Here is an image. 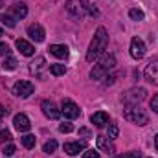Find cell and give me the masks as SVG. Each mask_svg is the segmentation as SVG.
<instances>
[{
  "mask_svg": "<svg viewBox=\"0 0 158 158\" xmlns=\"http://www.w3.org/2000/svg\"><path fill=\"white\" fill-rule=\"evenodd\" d=\"M7 114V109H4V105H0V118H4Z\"/></svg>",
  "mask_w": 158,
  "mask_h": 158,
  "instance_id": "d6a6232c",
  "label": "cell"
},
{
  "mask_svg": "<svg viewBox=\"0 0 158 158\" xmlns=\"http://www.w3.org/2000/svg\"><path fill=\"white\" fill-rule=\"evenodd\" d=\"M2 66H4L6 70H15V68H17V59H15V57H7Z\"/></svg>",
  "mask_w": 158,
  "mask_h": 158,
  "instance_id": "cb8c5ba5",
  "label": "cell"
},
{
  "mask_svg": "<svg viewBox=\"0 0 158 158\" xmlns=\"http://www.w3.org/2000/svg\"><path fill=\"white\" fill-rule=\"evenodd\" d=\"M90 15H92V17H98V9H96L94 6H90Z\"/></svg>",
  "mask_w": 158,
  "mask_h": 158,
  "instance_id": "836d02e7",
  "label": "cell"
},
{
  "mask_svg": "<svg viewBox=\"0 0 158 158\" xmlns=\"http://www.w3.org/2000/svg\"><path fill=\"white\" fill-rule=\"evenodd\" d=\"M17 48H19V52H20L24 57H31V55L35 53L33 44H30L28 40H24V39H19V40H17Z\"/></svg>",
  "mask_w": 158,
  "mask_h": 158,
  "instance_id": "2e32d148",
  "label": "cell"
},
{
  "mask_svg": "<svg viewBox=\"0 0 158 158\" xmlns=\"http://www.w3.org/2000/svg\"><path fill=\"white\" fill-rule=\"evenodd\" d=\"M88 6H90V4H86V0H68V2H66V11H68L74 19H83Z\"/></svg>",
  "mask_w": 158,
  "mask_h": 158,
  "instance_id": "5b68a950",
  "label": "cell"
},
{
  "mask_svg": "<svg viewBox=\"0 0 158 158\" xmlns=\"http://www.w3.org/2000/svg\"><path fill=\"white\" fill-rule=\"evenodd\" d=\"M2 35H4V31H2V28H0V37H2Z\"/></svg>",
  "mask_w": 158,
  "mask_h": 158,
  "instance_id": "d590c367",
  "label": "cell"
},
{
  "mask_svg": "<svg viewBox=\"0 0 158 158\" xmlns=\"http://www.w3.org/2000/svg\"><path fill=\"white\" fill-rule=\"evenodd\" d=\"M90 121L96 125V127H105L107 123H109V114L107 112H94L92 116H90Z\"/></svg>",
  "mask_w": 158,
  "mask_h": 158,
  "instance_id": "e0dca14e",
  "label": "cell"
},
{
  "mask_svg": "<svg viewBox=\"0 0 158 158\" xmlns=\"http://www.w3.org/2000/svg\"><path fill=\"white\" fill-rule=\"evenodd\" d=\"M48 50H50V53H52L53 57H59V59H66L68 53H70L66 44H52Z\"/></svg>",
  "mask_w": 158,
  "mask_h": 158,
  "instance_id": "9a60e30c",
  "label": "cell"
},
{
  "mask_svg": "<svg viewBox=\"0 0 158 158\" xmlns=\"http://www.w3.org/2000/svg\"><path fill=\"white\" fill-rule=\"evenodd\" d=\"M145 55V42L140 39V37H134L131 40V57L132 59H142Z\"/></svg>",
  "mask_w": 158,
  "mask_h": 158,
  "instance_id": "9c48e42d",
  "label": "cell"
},
{
  "mask_svg": "<svg viewBox=\"0 0 158 158\" xmlns=\"http://www.w3.org/2000/svg\"><path fill=\"white\" fill-rule=\"evenodd\" d=\"M116 158H142V155L138 151H131V153H123V155H118Z\"/></svg>",
  "mask_w": 158,
  "mask_h": 158,
  "instance_id": "484cf974",
  "label": "cell"
},
{
  "mask_svg": "<svg viewBox=\"0 0 158 158\" xmlns=\"http://www.w3.org/2000/svg\"><path fill=\"white\" fill-rule=\"evenodd\" d=\"M11 140V132L9 131H0V143H4V142H9Z\"/></svg>",
  "mask_w": 158,
  "mask_h": 158,
  "instance_id": "4316f807",
  "label": "cell"
},
{
  "mask_svg": "<svg viewBox=\"0 0 158 158\" xmlns=\"http://www.w3.org/2000/svg\"><path fill=\"white\" fill-rule=\"evenodd\" d=\"M59 131H61V132H72L74 127H72L70 123H61V125H59Z\"/></svg>",
  "mask_w": 158,
  "mask_h": 158,
  "instance_id": "f1b7e54d",
  "label": "cell"
},
{
  "mask_svg": "<svg viewBox=\"0 0 158 158\" xmlns=\"http://www.w3.org/2000/svg\"><path fill=\"white\" fill-rule=\"evenodd\" d=\"M143 76H145V79H147L149 83H153V85L158 86V57H155V59L145 66Z\"/></svg>",
  "mask_w": 158,
  "mask_h": 158,
  "instance_id": "ba28073f",
  "label": "cell"
},
{
  "mask_svg": "<svg viewBox=\"0 0 158 158\" xmlns=\"http://www.w3.org/2000/svg\"><path fill=\"white\" fill-rule=\"evenodd\" d=\"M83 158H99V153H96L94 149H88L83 153Z\"/></svg>",
  "mask_w": 158,
  "mask_h": 158,
  "instance_id": "83f0119b",
  "label": "cell"
},
{
  "mask_svg": "<svg viewBox=\"0 0 158 158\" xmlns=\"http://www.w3.org/2000/svg\"><path fill=\"white\" fill-rule=\"evenodd\" d=\"M28 35H30V39L35 40V42H42L44 40V28L40 26V24H31L30 28H28Z\"/></svg>",
  "mask_w": 158,
  "mask_h": 158,
  "instance_id": "5bb4252c",
  "label": "cell"
},
{
  "mask_svg": "<svg viewBox=\"0 0 158 158\" xmlns=\"http://www.w3.org/2000/svg\"><path fill=\"white\" fill-rule=\"evenodd\" d=\"M15 155V145H7V147H4V156H13Z\"/></svg>",
  "mask_w": 158,
  "mask_h": 158,
  "instance_id": "f546056e",
  "label": "cell"
},
{
  "mask_svg": "<svg viewBox=\"0 0 158 158\" xmlns=\"http://www.w3.org/2000/svg\"><path fill=\"white\" fill-rule=\"evenodd\" d=\"M50 74L52 76H64L66 74V66L64 64H50Z\"/></svg>",
  "mask_w": 158,
  "mask_h": 158,
  "instance_id": "ffe728a7",
  "label": "cell"
},
{
  "mask_svg": "<svg viewBox=\"0 0 158 158\" xmlns=\"http://www.w3.org/2000/svg\"><path fill=\"white\" fill-rule=\"evenodd\" d=\"M107 46H109V35H107V30H105V28H98L94 39H92L90 46H88V50H86V61H88V63H94V61L105 52Z\"/></svg>",
  "mask_w": 158,
  "mask_h": 158,
  "instance_id": "6da1fadb",
  "label": "cell"
},
{
  "mask_svg": "<svg viewBox=\"0 0 158 158\" xmlns=\"http://www.w3.org/2000/svg\"><path fill=\"white\" fill-rule=\"evenodd\" d=\"M9 53V46L6 42H0V55H7Z\"/></svg>",
  "mask_w": 158,
  "mask_h": 158,
  "instance_id": "4dcf8cb0",
  "label": "cell"
},
{
  "mask_svg": "<svg viewBox=\"0 0 158 158\" xmlns=\"http://www.w3.org/2000/svg\"><path fill=\"white\" fill-rule=\"evenodd\" d=\"M119 134V129H118V123H109V138H118Z\"/></svg>",
  "mask_w": 158,
  "mask_h": 158,
  "instance_id": "d4e9b609",
  "label": "cell"
},
{
  "mask_svg": "<svg viewBox=\"0 0 158 158\" xmlns=\"http://www.w3.org/2000/svg\"><path fill=\"white\" fill-rule=\"evenodd\" d=\"M20 140H22V145H24L26 149H33V147H35V142H37V138H35L33 134H26V136H22Z\"/></svg>",
  "mask_w": 158,
  "mask_h": 158,
  "instance_id": "44dd1931",
  "label": "cell"
},
{
  "mask_svg": "<svg viewBox=\"0 0 158 158\" xmlns=\"http://www.w3.org/2000/svg\"><path fill=\"white\" fill-rule=\"evenodd\" d=\"M151 109H153L155 112H158V94L153 96V99H151Z\"/></svg>",
  "mask_w": 158,
  "mask_h": 158,
  "instance_id": "1f68e13d",
  "label": "cell"
},
{
  "mask_svg": "<svg viewBox=\"0 0 158 158\" xmlns=\"http://www.w3.org/2000/svg\"><path fill=\"white\" fill-rule=\"evenodd\" d=\"M96 143H98V149L99 151H103L107 155H112L114 153V145H112V142H110L109 136H103V134L96 136Z\"/></svg>",
  "mask_w": 158,
  "mask_h": 158,
  "instance_id": "7c38bea8",
  "label": "cell"
},
{
  "mask_svg": "<svg viewBox=\"0 0 158 158\" xmlns=\"http://www.w3.org/2000/svg\"><path fill=\"white\" fill-rule=\"evenodd\" d=\"M63 149H64V153H66L68 156H76L81 151L86 149V143H85V142H68V143H64Z\"/></svg>",
  "mask_w": 158,
  "mask_h": 158,
  "instance_id": "4fadbf2b",
  "label": "cell"
},
{
  "mask_svg": "<svg viewBox=\"0 0 158 158\" xmlns=\"http://www.w3.org/2000/svg\"><path fill=\"white\" fill-rule=\"evenodd\" d=\"M42 112H44V116L50 119H57L61 116V110L57 109V105L53 103V101H50V99H46V101H42Z\"/></svg>",
  "mask_w": 158,
  "mask_h": 158,
  "instance_id": "30bf717a",
  "label": "cell"
},
{
  "mask_svg": "<svg viewBox=\"0 0 158 158\" xmlns=\"http://www.w3.org/2000/svg\"><path fill=\"white\" fill-rule=\"evenodd\" d=\"M155 147H156V151H158V134L155 136Z\"/></svg>",
  "mask_w": 158,
  "mask_h": 158,
  "instance_id": "e575fe53",
  "label": "cell"
},
{
  "mask_svg": "<svg viewBox=\"0 0 158 158\" xmlns=\"http://www.w3.org/2000/svg\"><path fill=\"white\" fill-rule=\"evenodd\" d=\"M55 149H57V142H55V140H50V142H46V143H44V147H42V151H44L46 155H52V153H55Z\"/></svg>",
  "mask_w": 158,
  "mask_h": 158,
  "instance_id": "7402d4cb",
  "label": "cell"
},
{
  "mask_svg": "<svg viewBox=\"0 0 158 158\" xmlns=\"http://www.w3.org/2000/svg\"><path fill=\"white\" fill-rule=\"evenodd\" d=\"M0 7H2V0H0Z\"/></svg>",
  "mask_w": 158,
  "mask_h": 158,
  "instance_id": "8d00e7d4",
  "label": "cell"
},
{
  "mask_svg": "<svg viewBox=\"0 0 158 158\" xmlns=\"http://www.w3.org/2000/svg\"><path fill=\"white\" fill-rule=\"evenodd\" d=\"M114 66H116V57L112 53H107V55L101 57V61L98 64H94V68L90 72V77L92 79H103L110 70H114Z\"/></svg>",
  "mask_w": 158,
  "mask_h": 158,
  "instance_id": "7a4b0ae2",
  "label": "cell"
},
{
  "mask_svg": "<svg viewBox=\"0 0 158 158\" xmlns=\"http://www.w3.org/2000/svg\"><path fill=\"white\" fill-rule=\"evenodd\" d=\"M145 96H147V90H145V88H132V90H129L127 94H123V103H125L127 107H132V105L142 103V101L145 99Z\"/></svg>",
  "mask_w": 158,
  "mask_h": 158,
  "instance_id": "277c9868",
  "label": "cell"
},
{
  "mask_svg": "<svg viewBox=\"0 0 158 158\" xmlns=\"http://www.w3.org/2000/svg\"><path fill=\"white\" fill-rule=\"evenodd\" d=\"M13 125H15V129L20 131V132H28V131L31 129V121H30V118H28L26 114H17V116L13 118Z\"/></svg>",
  "mask_w": 158,
  "mask_h": 158,
  "instance_id": "8fae6325",
  "label": "cell"
},
{
  "mask_svg": "<svg viewBox=\"0 0 158 158\" xmlns=\"http://www.w3.org/2000/svg\"><path fill=\"white\" fill-rule=\"evenodd\" d=\"M11 13H13L17 19H24V17L28 15V7H26V4H22V2H17V4H13Z\"/></svg>",
  "mask_w": 158,
  "mask_h": 158,
  "instance_id": "ac0fdd59",
  "label": "cell"
},
{
  "mask_svg": "<svg viewBox=\"0 0 158 158\" xmlns=\"http://www.w3.org/2000/svg\"><path fill=\"white\" fill-rule=\"evenodd\" d=\"M61 114L64 116V118L68 119H76L79 118V114H81V110H79V107L72 101V99H63V105H61Z\"/></svg>",
  "mask_w": 158,
  "mask_h": 158,
  "instance_id": "52a82bcc",
  "label": "cell"
},
{
  "mask_svg": "<svg viewBox=\"0 0 158 158\" xmlns=\"http://www.w3.org/2000/svg\"><path fill=\"white\" fill-rule=\"evenodd\" d=\"M0 20H2V24L7 26V28H15V26H17V17H15L13 13H4V15L0 17Z\"/></svg>",
  "mask_w": 158,
  "mask_h": 158,
  "instance_id": "d6986e66",
  "label": "cell"
},
{
  "mask_svg": "<svg viewBox=\"0 0 158 158\" xmlns=\"http://www.w3.org/2000/svg\"><path fill=\"white\" fill-rule=\"evenodd\" d=\"M123 116H125V119H129V121H132V123H136V125H145V123L149 121L147 112H145L143 109H140L138 105L127 107L125 112H123Z\"/></svg>",
  "mask_w": 158,
  "mask_h": 158,
  "instance_id": "3957f363",
  "label": "cell"
},
{
  "mask_svg": "<svg viewBox=\"0 0 158 158\" xmlns=\"http://www.w3.org/2000/svg\"><path fill=\"white\" fill-rule=\"evenodd\" d=\"M129 17H131L132 20H143V11H142V9L132 7V9L129 11Z\"/></svg>",
  "mask_w": 158,
  "mask_h": 158,
  "instance_id": "603a6c76",
  "label": "cell"
},
{
  "mask_svg": "<svg viewBox=\"0 0 158 158\" xmlns=\"http://www.w3.org/2000/svg\"><path fill=\"white\" fill-rule=\"evenodd\" d=\"M33 90H35V86L30 81H17L13 85V94L17 98H28V96L33 94Z\"/></svg>",
  "mask_w": 158,
  "mask_h": 158,
  "instance_id": "8992f818",
  "label": "cell"
}]
</instances>
